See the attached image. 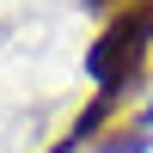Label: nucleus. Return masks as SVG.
<instances>
[{
    "instance_id": "1",
    "label": "nucleus",
    "mask_w": 153,
    "mask_h": 153,
    "mask_svg": "<svg viewBox=\"0 0 153 153\" xmlns=\"http://www.w3.org/2000/svg\"><path fill=\"white\" fill-rule=\"evenodd\" d=\"M141 61H147V37L135 31L129 19H110L104 37L86 49V74L98 80V92H123V86L141 74Z\"/></svg>"
},
{
    "instance_id": "2",
    "label": "nucleus",
    "mask_w": 153,
    "mask_h": 153,
    "mask_svg": "<svg viewBox=\"0 0 153 153\" xmlns=\"http://www.w3.org/2000/svg\"><path fill=\"white\" fill-rule=\"evenodd\" d=\"M123 19H129L141 37H153V0H141V6H135V12H123Z\"/></svg>"
}]
</instances>
